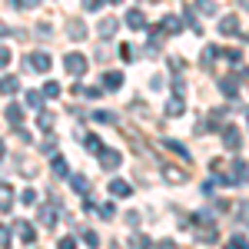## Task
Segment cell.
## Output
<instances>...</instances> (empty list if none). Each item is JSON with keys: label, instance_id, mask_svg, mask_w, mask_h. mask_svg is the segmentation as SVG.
I'll return each instance as SVG.
<instances>
[{"label": "cell", "instance_id": "60d3db41", "mask_svg": "<svg viewBox=\"0 0 249 249\" xmlns=\"http://www.w3.org/2000/svg\"><path fill=\"white\" fill-rule=\"evenodd\" d=\"M3 153H7V146H3V143H0V156H3Z\"/></svg>", "mask_w": 249, "mask_h": 249}, {"label": "cell", "instance_id": "d6986e66", "mask_svg": "<svg viewBox=\"0 0 249 249\" xmlns=\"http://www.w3.org/2000/svg\"><path fill=\"white\" fill-rule=\"evenodd\" d=\"M163 34H179V20L166 17V20H163Z\"/></svg>", "mask_w": 249, "mask_h": 249}, {"label": "cell", "instance_id": "484cf974", "mask_svg": "<svg viewBox=\"0 0 249 249\" xmlns=\"http://www.w3.org/2000/svg\"><path fill=\"white\" fill-rule=\"evenodd\" d=\"M166 113H170V116H179V113H183V103H179V100H170V103H166Z\"/></svg>", "mask_w": 249, "mask_h": 249}, {"label": "cell", "instance_id": "83f0119b", "mask_svg": "<svg viewBox=\"0 0 249 249\" xmlns=\"http://www.w3.org/2000/svg\"><path fill=\"white\" fill-rule=\"evenodd\" d=\"M27 103H30L34 110H40V107H43V96L40 93H27Z\"/></svg>", "mask_w": 249, "mask_h": 249}, {"label": "cell", "instance_id": "cb8c5ba5", "mask_svg": "<svg viewBox=\"0 0 249 249\" xmlns=\"http://www.w3.org/2000/svg\"><path fill=\"white\" fill-rule=\"evenodd\" d=\"M120 57L126 60V63H133V60H136V50L130 47V43H123V47H120Z\"/></svg>", "mask_w": 249, "mask_h": 249}, {"label": "cell", "instance_id": "52a82bcc", "mask_svg": "<svg viewBox=\"0 0 249 249\" xmlns=\"http://www.w3.org/2000/svg\"><path fill=\"white\" fill-rule=\"evenodd\" d=\"M126 27H130V30H146V17H143V10H130V14H126Z\"/></svg>", "mask_w": 249, "mask_h": 249}, {"label": "cell", "instance_id": "8d00e7d4", "mask_svg": "<svg viewBox=\"0 0 249 249\" xmlns=\"http://www.w3.org/2000/svg\"><path fill=\"white\" fill-rule=\"evenodd\" d=\"M7 236H10V230H7V226H0V246H7V243H10Z\"/></svg>", "mask_w": 249, "mask_h": 249}, {"label": "cell", "instance_id": "e575fe53", "mask_svg": "<svg viewBox=\"0 0 249 249\" xmlns=\"http://www.w3.org/2000/svg\"><path fill=\"white\" fill-rule=\"evenodd\" d=\"M103 7V0H83V10H100Z\"/></svg>", "mask_w": 249, "mask_h": 249}, {"label": "cell", "instance_id": "30bf717a", "mask_svg": "<svg viewBox=\"0 0 249 249\" xmlns=\"http://www.w3.org/2000/svg\"><path fill=\"white\" fill-rule=\"evenodd\" d=\"M14 232H17L23 243H34V226L30 223H14Z\"/></svg>", "mask_w": 249, "mask_h": 249}, {"label": "cell", "instance_id": "9c48e42d", "mask_svg": "<svg viewBox=\"0 0 249 249\" xmlns=\"http://www.w3.org/2000/svg\"><path fill=\"white\" fill-rule=\"evenodd\" d=\"M239 83H243V77H239V80H236V77H219V90H223L226 96H232L236 90H239Z\"/></svg>", "mask_w": 249, "mask_h": 249}, {"label": "cell", "instance_id": "4dcf8cb0", "mask_svg": "<svg viewBox=\"0 0 249 249\" xmlns=\"http://www.w3.org/2000/svg\"><path fill=\"white\" fill-rule=\"evenodd\" d=\"M87 150H96V153L103 150V143H100V136H87Z\"/></svg>", "mask_w": 249, "mask_h": 249}, {"label": "cell", "instance_id": "d4e9b609", "mask_svg": "<svg viewBox=\"0 0 249 249\" xmlns=\"http://www.w3.org/2000/svg\"><path fill=\"white\" fill-rule=\"evenodd\" d=\"M50 166H53L57 176H67V163H63V156H53V163H50Z\"/></svg>", "mask_w": 249, "mask_h": 249}, {"label": "cell", "instance_id": "7a4b0ae2", "mask_svg": "<svg viewBox=\"0 0 249 249\" xmlns=\"http://www.w3.org/2000/svg\"><path fill=\"white\" fill-rule=\"evenodd\" d=\"M30 67L37 70V73H50V67H53V60H50V53H43V50H37V53H30Z\"/></svg>", "mask_w": 249, "mask_h": 249}, {"label": "cell", "instance_id": "7402d4cb", "mask_svg": "<svg viewBox=\"0 0 249 249\" xmlns=\"http://www.w3.org/2000/svg\"><path fill=\"white\" fill-rule=\"evenodd\" d=\"M70 37H73V40H87V27H83L80 20L73 23V27H70Z\"/></svg>", "mask_w": 249, "mask_h": 249}, {"label": "cell", "instance_id": "3957f363", "mask_svg": "<svg viewBox=\"0 0 249 249\" xmlns=\"http://www.w3.org/2000/svg\"><path fill=\"white\" fill-rule=\"evenodd\" d=\"M120 163H123V156L116 153V150H100V166H103L107 173L120 170Z\"/></svg>", "mask_w": 249, "mask_h": 249}, {"label": "cell", "instance_id": "4316f807", "mask_svg": "<svg viewBox=\"0 0 249 249\" xmlns=\"http://www.w3.org/2000/svg\"><path fill=\"white\" fill-rule=\"evenodd\" d=\"M83 243H87V246H93V249H96V246H100V236H96L93 230H87V232H83Z\"/></svg>", "mask_w": 249, "mask_h": 249}, {"label": "cell", "instance_id": "9a60e30c", "mask_svg": "<svg viewBox=\"0 0 249 249\" xmlns=\"http://www.w3.org/2000/svg\"><path fill=\"white\" fill-rule=\"evenodd\" d=\"M116 34V20L113 17H103L100 20V37H113Z\"/></svg>", "mask_w": 249, "mask_h": 249}, {"label": "cell", "instance_id": "ab89813d", "mask_svg": "<svg viewBox=\"0 0 249 249\" xmlns=\"http://www.w3.org/2000/svg\"><path fill=\"white\" fill-rule=\"evenodd\" d=\"M37 3H40V0H27V7H37Z\"/></svg>", "mask_w": 249, "mask_h": 249}, {"label": "cell", "instance_id": "d590c367", "mask_svg": "<svg viewBox=\"0 0 249 249\" xmlns=\"http://www.w3.org/2000/svg\"><path fill=\"white\" fill-rule=\"evenodd\" d=\"M7 63H10V50H7V47H0V67H7Z\"/></svg>", "mask_w": 249, "mask_h": 249}, {"label": "cell", "instance_id": "d6a6232c", "mask_svg": "<svg viewBox=\"0 0 249 249\" xmlns=\"http://www.w3.org/2000/svg\"><path fill=\"white\" fill-rule=\"evenodd\" d=\"M226 249H246V236H232V243Z\"/></svg>", "mask_w": 249, "mask_h": 249}, {"label": "cell", "instance_id": "ba28073f", "mask_svg": "<svg viewBox=\"0 0 249 249\" xmlns=\"http://www.w3.org/2000/svg\"><path fill=\"white\" fill-rule=\"evenodd\" d=\"M20 90L17 77H0V96H14Z\"/></svg>", "mask_w": 249, "mask_h": 249}, {"label": "cell", "instance_id": "836d02e7", "mask_svg": "<svg viewBox=\"0 0 249 249\" xmlns=\"http://www.w3.org/2000/svg\"><path fill=\"white\" fill-rule=\"evenodd\" d=\"M93 120L96 123H113V113H103V110H100V113H93Z\"/></svg>", "mask_w": 249, "mask_h": 249}, {"label": "cell", "instance_id": "7c38bea8", "mask_svg": "<svg viewBox=\"0 0 249 249\" xmlns=\"http://www.w3.org/2000/svg\"><path fill=\"white\" fill-rule=\"evenodd\" d=\"M130 190H133V186H130L126 179H113V183H110V193H113V196H130Z\"/></svg>", "mask_w": 249, "mask_h": 249}, {"label": "cell", "instance_id": "4fadbf2b", "mask_svg": "<svg viewBox=\"0 0 249 249\" xmlns=\"http://www.w3.org/2000/svg\"><path fill=\"white\" fill-rule=\"evenodd\" d=\"M40 223H43V226H57V213H53V206H40Z\"/></svg>", "mask_w": 249, "mask_h": 249}, {"label": "cell", "instance_id": "5bb4252c", "mask_svg": "<svg viewBox=\"0 0 249 249\" xmlns=\"http://www.w3.org/2000/svg\"><path fill=\"white\" fill-rule=\"evenodd\" d=\"M10 203H14V193H10L7 183H0V210L7 213V210H10Z\"/></svg>", "mask_w": 249, "mask_h": 249}, {"label": "cell", "instance_id": "8fae6325", "mask_svg": "<svg viewBox=\"0 0 249 249\" xmlns=\"http://www.w3.org/2000/svg\"><path fill=\"white\" fill-rule=\"evenodd\" d=\"M7 120H10L14 126H23V110H20L17 103H10V107H7Z\"/></svg>", "mask_w": 249, "mask_h": 249}, {"label": "cell", "instance_id": "603a6c76", "mask_svg": "<svg viewBox=\"0 0 249 249\" xmlns=\"http://www.w3.org/2000/svg\"><path fill=\"white\" fill-rule=\"evenodd\" d=\"M166 146H170L173 153H179V156H183V160H186V156H190V150H186V146H183V143H176V140H166Z\"/></svg>", "mask_w": 249, "mask_h": 249}, {"label": "cell", "instance_id": "f35d334b", "mask_svg": "<svg viewBox=\"0 0 249 249\" xmlns=\"http://www.w3.org/2000/svg\"><path fill=\"white\" fill-rule=\"evenodd\" d=\"M7 34H10V27H3V23H0V37H7Z\"/></svg>", "mask_w": 249, "mask_h": 249}, {"label": "cell", "instance_id": "1f68e13d", "mask_svg": "<svg viewBox=\"0 0 249 249\" xmlns=\"http://www.w3.org/2000/svg\"><path fill=\"white\" fill-rule=\"evenodd\" d=\"M43 93H47V96H60V87L53 83V80H47V87H43Z\"/></svg>", "mask_w": 249, "mask_h": 249}, {"label": "cell", "instance_id": "ffe728a7", "mask_svg": "<svg viewBox=\"0 0 249 249\" xmlns=\"http://www.w3.org/2000/svg\"><path fill=\"white\" fill-rule=\"evenodd\" d=\"M70 183H73V190H77V193H87V190H90L87 176H70Z\"/></svg>", "mask_w": 249, "mask_h": 249}, {"label": "cell", "instance_id": "6da1fadb", "mask_svg": "<svg viewBox=\"0 0 249 249\" xmlns=\"http://www.w3.org/2000/svg\"><path fill=\"white\" fill-rule=\"evenodd\" d=\"M63 67H67L70 77H83V73H87V57H83V53H67Z\"/></svg>", "mask_w": 249, "mask_h": 249}, {"label": "cell", "instance_id": "5b68a950", "mask_svg": "<svg viewBox=\"0 0 249 249\" xmlns=\"http://www.w3.org/2000/svg\"><path fill=\"white\" fill-rule=\"evenodd\" d=\"M163 179H166V183H186V170H179V166H170V163H163Z\"/></svg>", "mask_w": 249, "mask_h": 249}, {"label": "cell", "instance_id": "f546056e", "mask_svg": "<svg viewBox=\"0 0 249 249\" xmlns=\"http://www.w3.org/2000/svg\"><path fill=\"white\" fill-rule=\"evenodd\" d=\"M37 123H40V130H50V126H53V116H50V113H40Z\"/></svg>", "mask_w": 249, "mask_h": 249}, {"label": "cell", "instance_id": "8992f818", "mask_svg": "<svg viewBox=\"0 0 249 249\" xmlns=\"http://www.w3.org/2000/svg\"><path fill=\"white\" fill-rule=\"evenodd\" d=\"M223 143H226V150H239L243 146V133L236 126H230V130H223Z\"/></svg>", "mask_w": 249, "mask_h": 249}, {"label": "cell", "instance_id": "2e32d148", "mask_svg": "<svg viewBox=\"0 0 249 249\" xmlns=\"http://www.w3.org/2000/svg\"><path fill=\"white\" fill-rule=\"evenodd\" d=\"M103 87H107V90H120V87H123V73H107V77H103Z\"/></svg>", "mask_w": 249, "mask_h": 249}, {"label": "cell", "instance_id": "e0dca14e", "mask_svg": "<svg viewBox=\"0 0 249 249\" xmlns=\"http://www.w3.org/2000/svg\"><path fill=\"white\" fill-rule=\"evenodd\" d=\"M126 246H130V249H150V239L136 232V236H130V239H126Z\"/></svg>", "mask_w": 249, "mask_h": 249}, {"label": "cell", "instance_id": "277c9868", "mask_svg": "<svg viewBox=\"0 0 249 249\" xmlns=\"http://www.w3.org/2000/svg\"><path fill=\"white\" fill-rule=\"evenodd\" d=\"M219 34H223V37H236V34L243 37V23L236 17H223L219 20Z\"/></svg>", "mask_w": 249, "mask_h": 249}, {"label": "cell", "instance_id": "ac0fdd59", "mask_svg": "<svg viewBox=\"0 0 249 249\" xmlns=\"http://www.w3.org/2000/svg\"><path fill=\"white\" fill-rule=\"evenodd\" d=\"M196 10H199V14H216V0H199V3H196Z\"/></svg>", "mask_w": 249, "mask_h": 249}, {"label": "cell", "instance_id": "f1b7e54d", "mask_svg": "<svg viewBox=\"0 0 249 249\" xmlns=\"http://www.w3.org/2000/svg\"><path fill=\"white\" fill-rule=\"evenodd\" d=\"M20 203H27V206H30V203H37V193H34V190H23V193H20Z\"/></svg>", "mask_w": 249, "mask_h": 249}, {"label": "cell", "instance_id": "b9f144b4", "mask_svg": "<svg viewBox=\"0 0 249 249\" xmlns=\"http://www.w3.org/2000/svg\"><path fill=\"white\" fill-rule=\"evenodd\" d=\"M107 3H123V0H107Z\"/></svg>", "mask_w": 249, "mask_h": 249}, {"label": "cell", "instance_id": "74e56055", "mask_svg": "<svg viewBox=\"0 0 249 249\" xmlns=\"http://www.w3.org/2000/svg\"><path fill=\"white\" fill-rule=\"evenodd\" d=\"M60 249H77V243H73V239H63V243H60Z\"/></svg>", "mask_w": 249, "mask_h": 249}, {"label": "cell", "instance_id": "44dd1931", "mask_svg": "<svg viewBox=\"0 0 249 249\" xmlns=\"http://www.w3.org/2000/svg\"><path fill=\"white\" fill-rule=\"evenodd\" d=\"M96 216H100V219H113V216H116V206H113V203H103Z\"/></svg>", "mask_w": 249, "mask_h": 249}]
</instances>
